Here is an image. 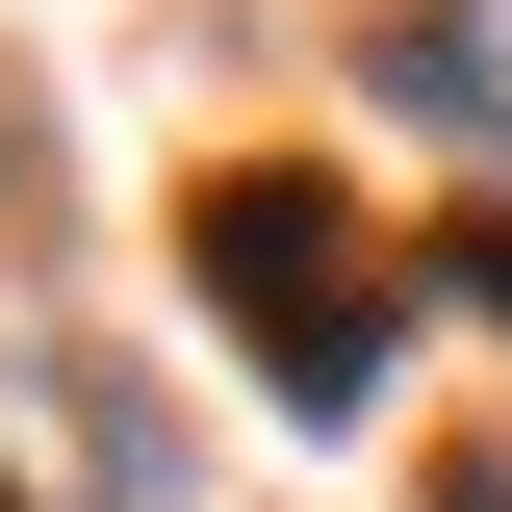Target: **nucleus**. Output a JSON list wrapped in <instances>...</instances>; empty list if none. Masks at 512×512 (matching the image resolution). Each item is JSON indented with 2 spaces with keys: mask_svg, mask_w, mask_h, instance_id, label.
<instances>
[{
  "mask_svg": "<svg viewBox=\"0 0 512 512\" xmlns=\"http://www.w3.org/2000/svg\"><path fill=\"white\" fill-rule=\"evenodd\" d=\"M180 256H205V308L256 333V384H282V410H359V384H384V256H359V205H333V180H282V154H256V180L180 205Z\"/></svg>",
  "mask_w": 512,
  "mask_h": 512,
  "instance_id": "f257e3e1",
  "label": "nucleus"
},
{
  "mask_svg": "<svg viewBox=\"0 0 512 512\" xmlns=\"http://www.w3.org/2000/svg\"><path fill=\"white\" fill-rule=\"evenodd\" d=\"M436 512H512V436H461V461H436Z\"/></svg>",
  "mask_w": 512,
  "mask_h": 512,
  "instance_id": "f03ea898",
  "label": "nucleus"
}]
</instances>
